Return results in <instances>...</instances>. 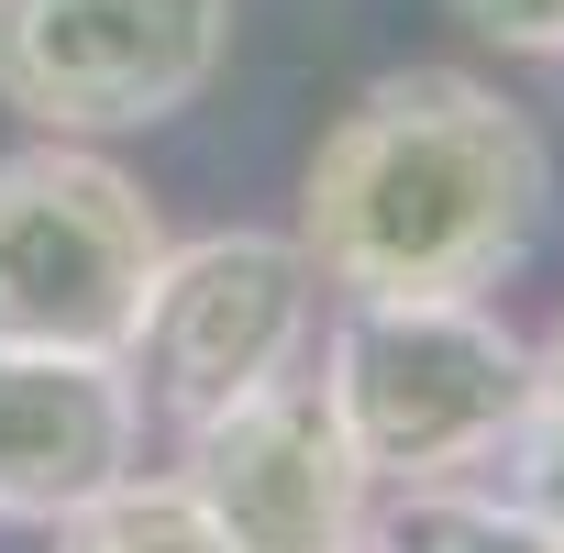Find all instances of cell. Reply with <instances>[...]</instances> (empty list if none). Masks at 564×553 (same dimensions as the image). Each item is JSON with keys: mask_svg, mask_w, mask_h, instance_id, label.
<instances>
[{"mask_svg": "<svg viewBox=\"0 0 564 553\" xmlns=\"http://www.w3.org/2000/svg\"><path fill=\"white\" fill-rule=\"evenodd\" d=\"M553 232V144L476 67H388L300 166L289 243L333 300H498Z\"/></svg>", "mask_w": 564, "mask_h": 553, "instance_id": "6da1fadb", "label": "cell"}, {"mask_svg": "<svg viewBox=\"0 0 564 553\" xmlns=\"http://www.w3.org/2000/svg\"><path fill=\"white\" fill-rule=\"evenodd\" d=\"M311 388L377 498L476 487L531 410V333L498 300H333Z\"/></svg>", "mask_w": 564, "mask_h": 553, "instance_id": "7a4b0ae2", "label": "cell"}, {"mask_svg": "<svg viewBox=\"0 0 564 553\" xmlns=\"http://www.w3.org/2000/svg\"><path fill=\"white\" fill-rule=\"evenodd\" d=\"M166 210L100 144H12L0 155V344L34 355H122L155 289Z\"/></svg>", "mask_w": 564, "mask_h": 553, "instance_id": "3957f363", "label": "cell"}, {"mask_svg": "<svg viewBox=\"0 0 564 553\" xmlns=\"http://www.w3.org/2000/svg\"><path fill=\"white\" fill-rule=\"evenodd\" d=\"M311 333H322V276H311V254L289 232H254V221H232V232H166L122 366L144 388V421L199 432L210 410L300 377Z\"/></svg>", "mask_w": 564, "mask_h": 553, "instance_id": "277c9868", "label": "cell"}, {"mask_svg": "<svg viewBox=\"0 0 564 553\" xmlns=\"http://www.w3.org/2000/svg\"><path fill=\"white\" fill-rule=\"evenodd\" d=\"M243 0H0V111L45 144H111L177 122L232 67Z\"/></svg>", "mask_w": 564, "mask_h": 553, "instance_id": "5b68a950", "label": "cell"}, {"mask_svg": "<svg viewBox=\"0 0 564 553\" xmlns=\"http://www.w3.org/2000/svg\"><path fill=\"white\" fill-rule=\"evenodd\" d=\"M166 476L210 520L221 553H366V520H377V487L344 454L311 366L232 399V410H210L199 432H177Z\"/></svg>", "mask_w": 564, "mask_h": 553, "instance_id": "8992f818", "label": "cell"}, {"mask_svg": "<svg viewBox=\"0 0 564 553\" xmlns=\"http://www.w3.org/2000/svg\"><path fill=\"white\" fill-rule=\"evenodd\" d=\"M144 465V388L122 355L0 344V520L56 531Z\"/></svg>", "mask_w": 564, "mask_h": 553, "instance_id": "52a82bcc", "label": "cell"}, {"mask_svg": "<svg viewBox=\"0 0 564 553\" xmlns=\"http://www.w3.org/2000/svg\"><path fill=\"white\" fill-rule=\"evenodd\" d=\"M366 553H564V542H542L487 487H410V498H377Z\"/></svg>", "mask_w": 564, "mask_h": 553, "instance_id": "ba28073f", "label": "cell"}, {"mask_svg": "<svg viewBox=\"0 0 564 553\" xmlns=\"http://www.w3.org/2000/svg\"><path fill=\"white\" fill-rule=\"evenodd\" d=\"M45 542H56V553H221L210 520H199V509L177 498V476H155V465H133L122 487H100L89 509H67Z\"/></svg>", "mask_w": 564, "mask_h": 553, "instance_id": "9c48e42d", "label": "cell"}, {"mask_svg": "<svg viewBox=\"0 0 564 553\" xmlns=\"http://www.w3.org/2000/svg\"><path fill=\"white\" fill-rule=\"evenodd\" d=\"M498 509H520L542 542H564V410L553 399H531L520 421H509V443L487 454V476H476Z\"/></svg>", "mask_w": 564, "mask_h": 553, "instance_id": "30bf717a", "label": "cell"}, {"mask_svg": "<svg viewBox=\"0 0 564 553\" xmlns=\"http://www.w3.org/2000/svg\"><path fill=\"white\" fill-rule=\"evenodd\" d=\"M454 23L498 56H564V0H454Z\"/></svg>", "mask_w": 564, "mask_h": 553, "instance_id": "8fae6325", "label": "cell"}, {"mask_svg": "<svg viewBox=\"0 0 564 553\" xmlns=\"http://www.w3.org/2000/svg\"><path fill=\"white\" fill-rule=\"evenodd\" d=\"M531 399H553V410H564V311H553V333L531 344Z\"/></svg>", "mask_w": 564, "mask_h": 553, "instance_id": "7c38bea8", "label": "cell"}]
</instances>
